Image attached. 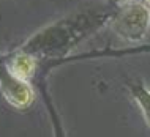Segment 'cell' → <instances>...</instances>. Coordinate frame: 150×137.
I'll return each mask as SVG.
<instances>
[{
  "mask_svg": "<svg viewBox=\"0 0 150 137\" xmlns=\"http://www.w3.org/2000/svg\"><path fill=\"white\" fill-rule=\"evenodd\" d=\"M36 87H38L40 93H41L44 106H46L47 114H49L51 126H52V134H54V137H67V131H65V128H63L60 114L57 112V109H55L54 103H52V99H51V95H49V91H47V87H46V82H44L43 76L36 80Z\"/></svg>",
  "mask_w": 150,
  "mask_h": 137,
  "instance_id": "5b68a950",
  "label": "cell"
},
{
  "mask_svg": "<svg viewBox=\"0 0 150 137\" xmlns=\"http://www.w3.org/2000/svg\"><path fill=\"white\" fill-rule=\"evenodd\" d=\"M127 88H128L129 95H131V98L137 104V107H139L145 123L150 128V88L139 79L129 80L127 84Z\"/></svg>",
  "mask_w": 150,
  "mask_h": 137,
  "instance_id": "8992f818",
  "label": "cell"
},
{
  "mask_svg": "<svg viewBox=\"0 0 150 137\" xmlns=\"http://www.w3.org/2000/svg\"><path fill=\"white\" fill-rule=\"evenodd\" d=\"M150 54V44H141V46L134 47H127V49H101V51H92V52H82V54H76V55H68L63 60L52 63L44 70L51 71L52 68H57L65 63H73V62H79V60H92V58H122V57H129V55H144Z\"/></svg>",
  "mask_w": 150,
  "mask_h": 137,
  "instance_id": "277c9868",
  "label": "cell"
},
{
  "mask_svg": "<svg viewBox=\"0 0 150 137\" xmlns=\"http://www.w3.org/2000/svg\"><path fill=\"white\" fill-rule=\"evenodd\" d=\"M114 13L115 2L71 13L35 32L16 51L33 58L36 65H43L44 71L52 63L68 57L88 36L109 25Z\"/></svg>",
  "mask_w": 150,
  "mask_h": 137,
  "instance_id": "6da1fadb",
  "label": "cell"
},
{
  "mask_svg": "<svg viewBox=\"0 0 150 137\" xmlns=\"http://www.w3.org/2000/svg\"><path fill=\"white\" fill-rule=\"evenodd\" d=\"M0 91L16 109H27L35 99V91L25 79L19 77L11 70L6 55L0 54Z\"/></svg>",
  "mask_w": 150,
  "mask_h": 137,
  "instance_id": "3957f363",
  "label": "cell"
},
{
  "mask_svg": "<svg viewBox=\"0 0 150 137\" xmlns=\"http://www.w3.org/2000/svg\"><path fill=\"white\" fill-rule=\"evenodd\" d=\"M115 35L128 43H139L150 30V8L141 0H119L109 22Z\"/></svg>",
  "mask_w": 150,
  "mask_h": 137,
  "instance_id": "7a4b0ae2",
  "label": "cell"
},
{
  "mask_svg": "<svg viewBox=\"0 0 150 137\" xmlns=\"http://www.w3.org/2000/svg\"><path fill=\"white\" fill-rule=\"evenodd\" d=\"M144 2H145V3H147V5H150V0H144Z\"/></svg>",
  "mask_w": 150,
  "mask_h": 137,
  "instance_id": "52a82bcc",
  "label": "cell"
}]
</instances>
